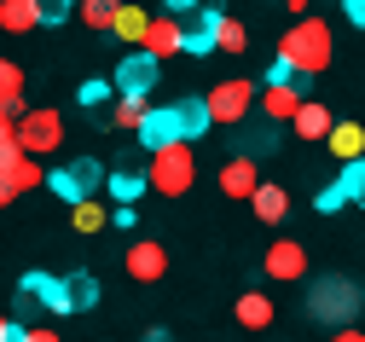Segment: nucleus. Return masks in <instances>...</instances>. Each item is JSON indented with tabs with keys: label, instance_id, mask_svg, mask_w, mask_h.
Returning a JSON list of instances; mask_svg holds the SVG:
<instances>
[{
	"label": "nucleus",
	"instance_id": "1",
	"mask_svg": "<svg viewBox=\"0 0 365 342\" xmlns=\"http://www.w3.org/2000/svg\"><path fill=\"white\" fill-rule=\"evenodd\" d=\"M272 59H284L296 76H319V70H331V59H336V35H331L325 18H296L279 35V53Z\"/></svg>",
	"mask_w": 365,
	"mask_h": 342
},
{
	"label": "nucleus",
	"instance_id": "2",
	"mask_svg": "<svg viewBox=\"0 0 365 342\" xmlns=\"http://www.w3.org/2000/svg\"><path fill=\"white\" fill-rule=\"evenodd\" d=\"M359 313H365V296H359V284H354L348 273H313V290H307V319H313V325L342 331V325H354Z\"/></svg>",
	"mask_w": 365,
	"mask_h": 342
},
{
	"label": "nucleus",
	"instance_id": "3",
	"mask_svg": "<svg viewBox=\"0 0 365 342\" xmlns=\"http://www.w3.org/2000/svg\"><path fill=\"white\" fill-rule=\"evenodd\" d=\"M145 174H151V191H163V198H186L192 180H197L192 145L180 139V145H163V151H151V157H145Z\"/></svg>",
	"mask_w": 365,
	"mask_h": 342
},
{
	"label": "nucleus",
	"instance_id": "4",
	"mask_svg": "<svg viewBox=\"0 0 365 342\" xmlns=\"http://www.w3.org/2000/svg\"><path fill=\"white\" fill-rule=\"evenodd\" d=\"M209 116H215V128H244L250 116H255V105H261V87L250 81V76H226V81H215L209 93Z\"/></svg>",
	"mask_w": 365,
	"mask_h": 342
},
{
	"label": "nucleus",
	"instance_id": "5",
	"mask_svg": "<svg viewBox=\"0 0 365 342\" xmlns=\"http://www.w3.org/2000/svg\"><path fill=\"white\" fill-rule=\"evenodd\" d=\"M47 186H53L58 198H64V203L76 209V203H87V198H93L99 186H110V174H105V169H99L93 157H70L64 169H53V174H47Z\"/></svg>",
	"mask_w": 365,
	"mask_h": 342
},
{
	"label": "nucleus",
	"instance_id": "6",
	"mask_svg": "<svg viewBox=\"0 0 365 342\" xmlns=\"http://www.w3.org/2000/svg\"><path fill=\"white\" fill-rule=\"evenodd\" d=\"M47 186V169H41V157H0V203H18L29 198V191Z\"/></svg>",
	"mask_w": 365,
	"mask_h": 342
},
{
	"label": "nucleus",
	"instance_id": "7",
	"mask_svg": "<svg viewBox=\"0 0 365 342\" xmlns=\"http://www.w3.org/2000/svg\"><path fill=\"white\" fill-rule=\"evenodd\" d=\"M18 139H24V151H29V157H53L58 145H64V116L35 105V111L18 122Z\"/></svg>",
	"mask_w": 365,
	"mask_h": 342
},
{
	"label": "nucleus",
	"instance_id": "8",
	"mask_svg": "<svg viewBox=\"0 0 365 342\" xmlns=\"http://www.w3.org/2000/svg\"><path fill=\"white\" fill-rule=\"evenodd\" d=\"M18 296H24V302H41L47 313H76V302H70V278H53V273H24Z\"/></svg>",
	"mask_w": 365,
	"mask_h": 342
},
{
	"label": "nucleus",
	"instance_id": "9",
	"mask_svg": "<svg viewBox=\"0 0 365 342\" xmlns=\"http://www.w3.org/2000/svg\"><path fill=\"white\" fill-rule=\"evenodd\" d=\"M140 53H151L157 64H168L174 53H186V18H174V12L151 18V29H145V46H140Z\"/></svg>",
	"mask_w": 365,
	"mask_h": 342
},
{
	"label": "nucleus",
	"instance_id": "10",
	"mask_svg": "<svg viewBox=\"0 0 365 342\" xmlns=\"http://www.w3.org/2000/svg\"><path fill=\"white\" fill-rule=\"evenodd\" d=\"M307 99H302V81H267L261 87V105H255V116H267V122H296V111H302Z\"/></svg>",
	"mask_w": 365,
	"mask_h": 342
},
{
	"label": "nucleus",
	"instance_id": "11",
	"mask_svg": "<svg viewBox=\"0 0 365 342\" xmlns=\"http://www.w3.org/2000/svg\"><path fill=\"white\" fill-rule=\"evenodd\" d=\"M157 70H163V64H157L151 53H128V59L116 64V76H110V81H116V93H133V99H151V87H157Z\"/></svg>",
	"mask_w": 365,
	"mask_h": 342
},
{
	"label": "nucleus",
	"instance_id": "12",
	"mask_svg": "<svg viewBox=\"0 0 365 342\" xmlns=\"http://www.w3.org/2000/svg\"><path fill=\"white\" fill-rule=\"evenodd\" d=\"M267 278H272V284H296V278H307V250H302L296 238H279V243L267 250Z\"/></svg>",
	"mask_w": 365,
	"mask_h": 342
},
{
	"label": "nucleus",
	"instance_id": "13",
	"mask_svg": "<svg viewBox=\"0 0 365 342\" xmlns=\"http://www.w3.org/2000/svg\"><path fill=\"white\" fill-rule=\"evenodd\" d=\"M163 273H168V250H163V243H151V238L128 243V278L133 284H157Z\"/></svg>",
	"mask_w": 365,
	"mask_h": 342
},
{
	"label": "nucleus",
	"instance_id": "14",
	"mask_svg": "<svg viewBox=\"0 0 365 342\" xmlns=\"http://www.w3.org/2000/svg\"><path fill=\"white\" fill-rule=\"evenodd\" d=\"M255 191H261V169H255V157H238V151H232V163L220 169V198L250 203Z\"/></svg>",
	"mask_w": 365,
	"mask_h": 342
},
{
	"label": "nucleus",
	"instance_id": "15",
	"mask_svg": "<svg viewBox=\"0 0 365 342\" xmlns=\"http://www.w3.org/2000/svg\"><path fill=\"white\" fill-rule=\"evenodd\" d=\"M220 24H226L220 6L192 12V18H186V53H215V46H220Z\"/></svg>",
	"mask_w": 365,
	"mask_h": 342
},
{
	"label": "nucleus",
	"instance_id": "16",
	"mask_svg": "<svg viewBox=\"0 0 365 342\" xmlns=\"http://www.w3.org/2000/svg\"><path fill=\"white\" fill-rule=\"evenodd\" d=\"M232 319H238L244 331H267L272 319H279V308H272V296H267V290H244V296L232 302Z\"/></svg>",
	"mask_w": 365,
	"mask_h": 342
},
{
	"label": "nucleus",
	"instance_id": "17",
	"mask_svg": "<svg viewBox=\"0 0 365 342\" xmlns=\"http://www.w3.org/2000/svg\"><path fill=\"white\" fill-rule=\"evenodd\" d=\"M290 128H296V139H307V145H313V139H331V134H336V116H331V105L307 99V105L296 111V122H290Z\"/></svg>",
	"mask_w": 365,
	"mask_h": 342
},
{
	"label": "nucleus",
	"instance_id": "18",
	"mask_svg": "<svg viewBox=\"0 0 365 342\" xmlns=\"http://www.w3.org/2000/svg\"><path fill=\"white\" fill-rule=\"evenodd\" d=\"M29 111H35V105H24V64L6 59V64H0V116H18V122H24Z\"/></svg>",
	"mask_w": 365,
	"mask_h": 342
},
{
	"label": "nucleus",
	"instance_id": "19",
	"mask_svg": "<svg viewBox=\"0 0 365 342\" xmlns=\"http://www.w3.org/2000/svg\"><path fill=\"white\" fill-rule=\"evenodd\" d=\"M140 145H145V157H151V151H163V145H180L174 105H163V111H151V116H145V128H140Z\"/></svg>",
	"mask_w": 365,
	"mask_h": 342
},
{
	"label": "nucleus",
	"instance_id": "20",
	"mask_svg": "<svg viewBox=\"0 0 365 342\" xmlns=\"http://www.w3.org/2000/svg\"><path fill=\"white\" fill-rule=\"evenodd\" d=\"M174 122H180V139H203L209 128H215V116H209V99H174Z\"/></svg>",
	"mask_w": 365,
	"mask_h": 342
},
{
	"label": "nucleus",
	"instance_id": "21",
	"mask_svg": "<svg viewBox=\"0 0 365 342\" xmlns=\"http://www.w3.org/2000/svg\"><path fill=\"white\" fill-rule=\"evenodd\" d=\"M250 209H255V221H267V226H279V221L290 215V191H284V186H272V180H261V191L250 198Z\"/></svg>",
	"mask_w": 365,
	"mask_h": 342
},
{
	"label": "nucleus",
	"instance_id": "22",
	"mask_svg": "<svg viewBox=\"0 0 365 342\" xmlns=\"http://www.w3.org/2000/svg\"><path fill=\"white\" fill-rule=\"evenodd\" d=\"M145 116H151V99H133V93H116V105H110V128H122V134H140L145 128Z\"/></svg>",
	"mask_w": 365,
	"mask_h": 342
},
{
	"label": "nucleus",
	"instance_id": "23",
	"mask_svg": "<svg viewBox=\"0 0 365 342\" xmlns=\"http://www.w3.org/2000/svg\"><path fill=\"white\" fill-rule=\"evenodd\" d=\"M325 145H331L336 163H359V157H365V128H359V122H336V134H331Z\"/></svg>",
	"mask_w": 365,
	"mask_h": 342
},
{
	"label": "nucleus",
	"instance_id": "24",
	"mask_svg": "<svg viewBox=\"0 0 365 342\" xmlns=\"http://www.w3.org/2000/svg\"><path fill=\"white\" fill-rule=\"evenodd\" d=\"M145 186H151V174H145V169H128V163H122V169H110V198H116V203H133Z\"/></svg>",
	"mask_w": 365,
	"mask_h": 342
},
{
	"label": "nucleus",
	"instance_id": "25",
	"mask_svg": "<svg viewBox=\"0 0 365 342\" xmlns=\"http://www.w3.org/2000/svg\"><path fill=\"white\" fill-rule=\"evenodd\" d=\"M279 145V122H267V116H255L250 128H244V139H238V157H255V151H272Z\"/></svg>",
	"mask_w": 365,
	"mask_h": 342
},
{
	"label": "nucleus",
	"instance_id": "26",
	"mask_svg": "<svg viewBox=\"0 0 365 342\" xmlns=\"http://www.w3.org/2000/svg\"><path fill=\"white\" fill-rule=\"evenodd\" d=\"M145 29H151V12H145V6H122V18H116L110 35H122L133 53H140V46H145Z\"/></svg>",
	"mask_w": 365,
	"mask_h": 342
},
{
	"label": "nucleus",
	"instance_id": "27",
	"mask_svg": "<svg viewBox=\"0 0 365 342\" xmlns=\"http://www.w3.org/2000/svg\"><path fill=\"white\" fill-rule=\"evenodd\" d=\"M0 24H6L12 35H24V29L41 24V12H35V0H0Z\"/></svg>",
	"mask_w": 365,
	"mask_h": 342
},
{
	"label": "nucleus",
	"instance_id": "28",
	"mask_svg": "<svg viewBox=\"0 0 365 342\" xmlns=\"http://www.w3.org/2000/svg\"><path fill=\"white\" fill-rule=\"evenodd\" d=\"M70 221H76V232H105V226L116 221V209H105V203L87 198V203H76V209H70Z\"/></svg>",
	"mask_w": 365,
	"mask_h": 342
},
{
	"label": "nucleus",
	"instance_id": "29",
	"mask_svg": "<svg viewBox=\"0 0 365 342\" xmlns=\"http://www.w3.org/2000/svg\"><path fill=\"white\" fill-rule=\"evenodd\" d=\"M122 18V0H81V24L87 29H116Z\"/></svg>",
	"mask_w": 365,
	"mask_h": 342
},
{
	"label": "nucleus",
	"instance_id": "30",
	"mask_svg": "<svg viewBox=\"0 0 365 342\" xmlns=\"http://www.w3.org/2000/svg\"><path fill=\"white\" fill-rule=\"evenodd\" d=\"M336 186H342V198H348V203H359V209H365V157H359V163H342Z\"/></svg>",
	"mask_w": 365,
	"mask_h": 342
},
{
	"label": "nucleus",
	"instance_id": "31",
	"mask_svg": "<svg viewBox=\"0 0 365 342\" xmlns=\"http://www.w3.org/2000/svg\"><path fill=\"white\" fill-rule=\"evenodd\" d=\"M70 302H76V313H87L99 302V278L93 273H70Z\"/></svg>",
	"mask_w": 365,
	"mask_h": 342
},
{
	"label": "nucleus",
	"instance_id": "32",
	"mask_svg": "<svg viewBox=\"0 0 365 342\" xmlns=\"http://www.w3.org/2000/svg\"><path fill=\"white\" fill-rule=\"evenodd\" d=\"M220 53H250V29H244V18H226V24H220Z\"/></svg>",
	"mask_w": 365,
	"mask_h": 342
},
{
	"label": "nucleus",
	"instance_id": "33",
	"mask_svg": "<svg viewBox=\"0 0 365 342\" xmlns=\"http://www.w3.org/2000/svg\"><path fill=\"white\" fill-rule=\"evenodd\" d=\"M110 93H116V81H81V105H87V111H105ZM105 116H110V111H105Z\"/></svg>",
	"mask_w": 365,
	"mask_h": 342
},
{
	"label": "nucleus",
	"instance_id": "34",
	"mask_svg": "<svg viewBox=\"0 0 365 342\" xmlns=\"http://www.w3.org/2000/svg\"><path fill=\"white\" fill-rule=\"evenodd\" d=\"M35 12H41V24H64L76 12V0H35Z\"/></svg>",
	"mask_w": 365,
	"mask_h": 342
},
{
	"label": "nucleus",
	"instance_id": "35",
	"mask_svg": "<svg viewBox=\"0 0 365 342\" xmlns=\"http://www.w3.org/2000/svg\"><path fill=\"white\" fill-rule=\"evenodd\" d=\"M348 198H342V186H325V191H319V209H325V215H336Z\"/></svg>",
	"mask_w": 365,
	"mask_h": 342
},
{
	"label": "nucleus",
	"instance_id": "36",
	"mask_svg": "<svg viewBox=\"0 0 365 342\" xmlns=\"http://www.w3.org/2000/svg\"><path fill=\"white\" fill-rule=\"evenodd\" d=\"M0 342H29V325H18V319H6V325H0Z\"/></svg>",
	"mask_w": 365,
	"mask_h": 342
},
{
	"label": "nucleus",
	"instance_id": "37",
	"mask_svg": "<svg viewBox=\"0 0 365 342\" xmlns=\"http://www.w3.org/2000/svg\"><path fill=\"white\" fill-rule=\"evenodd\" d=\"M163 6H168L174 18H192V12H203V0H163Z\"/></svg>",
	"mask_w": 365,
	"mask_h": 342
},
{
	"label": "nucleus",
	"instance_id": "38",
	"mask_svg": "<svg viewBox=\"0 0 365 342\" xmlns=\"http://www.w3.org/2000/svg\"><path fill=\"white\" fill-rule=\"evenodd\" d=\"M342 12H348L354 29H365V0H342Z\"/></svg>",
	"mask_w": 365,
	"mask_h": 342
},
{
	"label": "nucleus",
	"instance_id": "39",
	"mask_svg": "<svg viewBox=\"0 0 365 342\" xmlns=\"http://www.w3.org/2000/svg\"><path fill=\"white\" fill-rule=\"evenodd\" d=\"M331 342H365V325H342V331H331Z\"/></svg>",
	"mask_w": 365,
	"mask_h": 342
},
{
	"label": "nucleus",
	"instance_id": "40",
	"mask_svg": "<svg viewBox=\"0 0 365 342\" xmlns=\"http://www.w3.org/2000/svg\"><path fill=\"white\" fill-rule=\"evenodd\" d=\"M29 342H64V336H58V331H35V325H29Z\"/></svg>",
	"mask_w": 365,
	"mask_h": 342
},
{
	"label": "nucleus",
	"instance_id": "41",
	"mask_svg": "<svg viewBox=\"0 0 365 342\" xmlns=\"http://www.w3.org/2000/svg\"><path fill=\"white\" fill-rule=\"evenodd\" d=\"M145 342H174V336H168L163 325H151V331H145Z\"/></svg>",
	"mask_w": 365,
	"mask_h": 342
},
{
	"label": "nucleus",
	"instance_id": "42",
	"mask_svg": "<svg viewBox=\"0 0 365 342\" xmlns=\"http://www.w3.org/2000/svg\"><path fill=\"white\" fill-rule=\"evenodd\" d=\"M359 325H365V313H359Z\"/></svg>",
	"mask_w": 365,
	"mask_h": 342
}]
</instances>
